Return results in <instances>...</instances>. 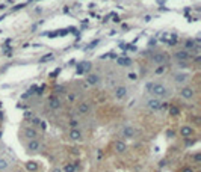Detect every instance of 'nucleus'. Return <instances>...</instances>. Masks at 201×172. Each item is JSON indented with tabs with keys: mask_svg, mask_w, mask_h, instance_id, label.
<instances>
[{
	"mask_svg": "<svg viewBox=\"0 0 201 172\" xmlns=\"http://www.w3.org/2000/svg\"><path fill=\"white\" fill-rule=\"evenodd\" d=\"M126 94H127V89L124 86H118L115 89V97L116 98H123V97H126Z\"/></svg>",
	"mask_w": 201,
	"mask_h": 172,
	"instance_id": "obj_12",
	"label": "nucleus"
},
{
	"mask_svg": "<svg viewBox=\"0 0 201 172\" xmlns=\"http://www.w3.org/2000/svg\"><path fill=\"white\" fill-rule=\"evenodd\" d=\"M118 64H120V65H123V67H127V65L132 64V61H130L128 57H121V59H118Z\"/></svg>",
	"mask_w": 201,
	"mask_h": 172,
	"instance_id": "obj_17",
	"label": "nucleus"
},
{
	"mask_svg": "<svg viewBox=\"0 0 201 172\" xmlns=\"http://www.w3.org/2000/svg\"><path fill=\"white\" fill-rule=\"evenodd\" d=\"M53 172H61V169H55V171H53Z\"/></svg>",
	"mask_w": 201,
	"mask_h": 172,
	"instance_id": "obj_24",
	"label": "nucleus"
},
{
	"mask_svg": "<svg viewBox=\"0 0 201 172\" xmlns=\"http://www.w3.org/2000/svg\"><path fill=\"white\" fill-rule=\"evenodd\" d=\"M41 148H42V145L38 142L37 139H34V140H30V142L27 143V150H29L30 153H38V151H41Z\"/></svg>",
	"mask_w": 201,
	"mask_h": 172,
	"instance_id": "obj_4",
	"label": "nucleus"
},
{
	"mask_svg": "<svg viewBox=\"0 0 201 172\" xmlns=\"http://www.w3.org/2000/svg\"><path fill=\"white\" fill-rule=\"evenodd\" d=\"M182 172H194V169L192 168H183Z\"/></svg>",
	"mask_w": 201,
	"mask_h": 172,
	"instance_id": "obj_23",
	"label": "nucleus"
},
{
	"mask_svg": "<svg viewBox=\"0 0 201 172\" xmlns=\"http://www.w3.org/2000/svg\"><path fill=\"white\" fill-rule=\"evenodd\" d=\"M49 106H50L52 110H57V109H61L62 103H61V100H59L57 97H52V98L49 100Z\"/></svg>",
	"mask_w": 201,
	"mask_h": 172,
	"instance_id": "obj_8",
	"label": "nucleus"
},
{
	"mask_svg": "<svg viewBox=\"0 0 201 172\" xmlns=\"http://www.w3.org/2000/svg\"><path fill=\"white\" fill-rule=\"evenodd\" d=\"M26 169L30 172H37L38 171V165L35 163V162H27L26 163Z\"/></svg>",
	"mask_w": 201,
	"mask_h": 172,
	"instance_id": "obj_16",
	"label": "nucleus"
},
{
	"mask_svg": "<svg viewBox=\"0 0 201 172\" xmlns=\"http://www.w3.org/2000/svg\"><path fill=\"white\" fill-rule=\"evenodd\" d=\"M24 136L29 139V140H34V139L38 138V131L35 130V128H30V127H29V128L24 130Z\"/></svg>",
	"mask_w": 201,
	"mask_h": 172,
	"instance_id": "obj_11",
	"label": "nucleus"
},
{
	"mask_svg": "<svg viewBox=\"0 0 201 172\" xmlns=\"http://www.w3.org/2000/svg\"><path fill=\"white\" fill-rule=\"evenodd\" d=\"M9 160L8 158H5V157H0V171H6L8 168H9Z\"/></svg>",
	"mask_w": 201,
	"mask_h": 172,
	"instance_id": "obj_14",
	"label": "nucleus"
},
{
	"mask_svg": "<svg viewBox=\"0 0 201 172\" xmlns=\"http://www.w3.org/2000/svg\"><path fill=\"white\" fill-rule=\"evenodd\" d=\"M147 89H148V92H150L154 98L168 97V89H166L162 83H148V85H147Z\"/></svg>",
	"mask_w": 201,
	"mask_h": 172,
	"instance_id": "obj_1",
	"label": "nucleus"
},
{
	"mask_svg": "<svg viewBox=\"0 0 201 172\" xmlns=\"http://www.w3.org/2000/svg\"><path fill=\"white\" fill-rule=\"evenodd\" d=\"M147 107L150 109V110H159L160 109V101H159V98H150L148 101H147Z\"/></svg>",
	"mask_w": 201,
	"mask_h": 172,
	"instance_id": "obj_5",
	"label": "nucleus"
},
{
	"mask_svg": "<svg viewBox=\"0 0 201 172\" xmlns=\"http://www.w3.org/2000/svg\"><path fill=\"white\" fill-rule=\"evenodd\" d=\"M187 80V76L186 74H175V82L182 83V82H186Z\"/></svg>",
	"mask_w": 201,
	"mask_h": 172,
	"instance_id": "obj_19",
	"label": "nucleus"
},
{
	"mask_svg": "<svg viewBox=\"0 0 201 172\" xmlns=\"http://www.w3.org/2000/svg\"><path fill=\"white\" fill-rule=\"evenodd\" d=\"M194 89L191 88V86H184L182 89V97L184 98V100H192L194 98Z\"/></svg>",
	"mask_w": 201,
	"mask_h": 172,
	"instance_id": "obj_6",
	"label": "nucleus"
},
{
	"mask_svg": "<svg viewBox=\"0 0 201 172\" xmlns=\"http://www.w3.org/2000/svg\"><path fill=\"white\" fill-rule=\"evenodd\" d=\"M186 47H187V49H194V47H195L194 41H187V42H186Z\"/></svg>",
	"mask_w": 201,
	"mask_h": 172,
	"instance_id": "obj_21",
	"label": "nucleus"
},
{
	"mask_svg": "<svg viewBox=\"0 0 201 172\" xmlns=\"http://www.w3.org/2000/svg\"><path fill=\"white\" fill-rule=\"evenodd\" d=\"M68 136H70V139L74 140V142H80V140L83 139V133H82L79 128H71L70 133H68Z\"/></svg>",
	"mask_w": 201,
	"mask_h": 172,
	"instance_id": "obj_3",
	"label": "nucleus"
},
{
	"mask_svg": "<svg viewBox=\"0 0 201 172\" xmlns=\"http://www.w3.org/2000/svg\"><path fill=\"white\" fill-rule=\"evenodd\" d=\"M64 172H76V165H74V163H68V165H65Z\"/></svg>",
	"mask_w": 201,
	"mask_h": 172,
	"instance_id": "obj_18",
	"label": "nucleus"
},
{
	"mask_svg": "<svg viewBox=\"0 0 201 172\" xmlns=\"http://www.w3.org/2000/svg\"><path fill=\"white\" fill-rule=\"evenodd\" d=\"M0 150H2V145H0Z\"/></svg>",
	"mask_w": 201,
	"mask_h": 172,
	"instance_id": "obj_25",
	"label": "nucleus"
},
{
	"mask_svg": "<svg viewBox=\"0 0 201 172\" xmlns=\"http://www.w3.org/2000/svg\"><path fill=\"white\" fill-rule=\"evenodd\" d=\"M180 133H182L183 138H189V136L192 135V128H191L189 125H183L182 130H180Z\"/></svg>",
	"mask_w": 201,
	"mask_h": 172,
	"instance_id": "obj_13",
	"label": "nucleus"
},
{
	"mask_svg": "<svg viewBox=\"0 0 201 172\" xmlns=\"http://www.w3.org/2000/svg\"><path fill=\"white\" fill-rule=\"evenodd\" d=\"M88 80H89V83L95 85V83L98 82V77H97V76H89V77H88Z\"/></svg>",
	"mask_w": 201,
	"mask_h": 172,
	"instance_id": "obj_20",
	"label": "nucleus"
},
{
	"mask_svg": "<svg viewBox=\"0 0 201 172\" xmlns=\"http://www.w3.org/2000/svg\"><path fill=\"white\" fill-rule=\"evenodd\" d=\"M70 125H71L73 128H77V125H79V122H77V121H76V119H73V121H71V122H70Z\"/></svg>",
	"mask_w": 201,
	"mask_h": 172,
	"instance_id": "obj_22",
	"label": "nucleus"
},
{
	"mask_svg": "<svg viewBox=\"0 0 201 172\" xmlns=\"http://www.w3.org/2000/svg\"><path fill=\"white\" fill-rule=\"evenodd\" d=\"M77 112L80 115H88L91 112V104L88 103V101H80L79 106H77Z\"/></svg>",
	"mask_w": 201,
	"mask_h": 172,
	"instance_id": "obj_2",
	"label": "nucleus"
},
{
	"mask_svg": "<svg viewBox=\"0 0 201 172\" xmlns=\"http://www.w3.org/2000/svg\"><path fill=\"white\" fill-rule=\"evenodd\" d=\"M123 138H127V139L135 138V128H133V125H126L123 128Z\"/></svg>",
	"mask_w": 201,
	"mask_h": 172,
	"instance_id": "obj_7",
	"label": "nucleus"
},
{
	"mask_svg": "<svg viewBox=\"0 0 201 172\" xmlns=\"http://www.w3.org/2000/svg\"><path fill=\"white\" fill-rule=\"evenodd\" d=\"M151 59H153L154 64H159V65H162V64L166 62V56H165L164 53H156V54H153Z\"/></svg>",
	"mask_w": 201,
	"mask_h": 172,
	"instance_id": "obj_10",
	"label": "nucleus"
},
{
	"mask_svg": "<svg viewBox=\"0 0 201 172\" xmlns=\"http://www.w3.org/2000/svg\"><path fill=\"white\" fill-rule=\"evenodd\" d=\"M175 57H177L179 61H187V59L191 57V53H187V52H179V53H175Z\"/></svg>",
	"mask_w": 201,
	"mask_h": 172,
	"instance_id": "obj_15",
	"label": "nucleus"
},
{
	"mask_svg": "<svg viewBox=\"0 0 201 172\" xmlns=\"http://www.w3.org/2000/svg\"><path fill=\"white\" fill-rule=\"evenodd\" d=\"M115 151L120 153V154H124L127 151V145L123 142V140H116L115 142Z\"/></svg>",
	"mask_w": 201,
	"mask_h": 172,
	"instance_id": "obj_9",
	"label": "nucleus"
}]
</instances>
